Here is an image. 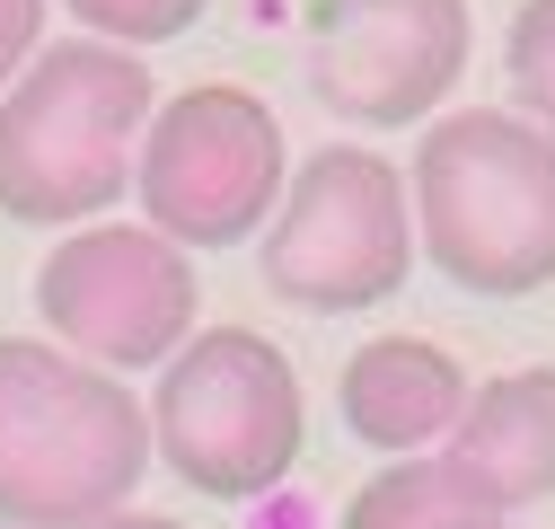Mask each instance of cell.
Here are the masks:
<instances>
[{"instance_id":"obj_1","label":"cell","mask_w":555,"mask_h":529,"mask_svg":"<svg viewBox=\"0 0 555 529\" xmlns=\"http://www.w3.org/2000/svg\"><path fill=\"white\" fill-rule=\"evenodd\" d=\"M414 238L467 300H529L555 283V132L520 106L424 115L405 168Z\"/></svg>"},{"instance_id":"obj_8","label":"cell","mask_w":555,"mask_h":529,"mask_svg":"<svg viewBox=\"0 0 555 529\" xmlns=\"http://www.w3.org/2000/svg\"><path fill=\"white\" fill-rule=\"evenodd\" d=\"M300 44L344 124H424L467 72V0H309Z\"/></svg>"},{"instance_id":"obj_4","label":"cell","mask_w":555,"mask_h":529,"mask_svg":"<svg viewBox=\"0 0 555 529\" xmlns=\"http://www.w3.org/2000/svg\"><path fill=\"white\" fill-rule=\"evenodd\" d=\"M142 415H151V459H168V477L212 503H264L300 468V441H309L300 371L256 326L185 336L159 362V397Z\"/></svg>"},{"instance_id":"obj_6","label":"cell","mask_w":555,"mask_h":529,"mask_svg":"<svg viewBox=\"0 0 555 529\" xmlns=\"http://www.w3.org/2000/svg\"><path fill=\"white\" fill-rule=\"evenodd\" d=\"M292 177L283 124L256 89L230 80H194L168 106H151L142 151H132V185L159 238L177 247H238L264 230L273 194Z\"/></svg>"},{"instance_id":"obj_7","label":"cell","mask_w":555,"mask_h":529,"mask_svg":"<svg viewBox=\"0 0 555 529\" xmlns=\"http://www.w3.org/2000/svg\"><path fill=\"white\" fill-rule=\"evenodd\" d=\"M36 309L62 336V353H80L98 371H159L203 318L194 264L177 238H159L151 221H80L62 230V247L36 264Z\"/></svg>"},{"instance_id":"obj_9","label":"cell","mask_w":555,"mask_h":529,"mask_svg":"<svg viewBox=\"0 0 555 529\" xmlns=\"http://www.w3.org/2000/svg\"><path fill=\"white\" fill-rule=\"evenodd\" d=\"M467 407V371L433 336H379L344 362V424L371 450H433Z\"/></svg>"},{"instance_id":"obj_12","label":"cell","mask_w":555,"mask_h":529,"mask_svg":"<svg viewBox=\"0 0 555 529\" xmlns=\"http://www.w3.org/2000/svg\"><path fill=\"white\" fill-rule=\"evenodd\" d=\"M512 89H520V115L555 132V0H520V18H512Z\"/></svg>"},{"instance_id":"obj_11","label":"cell","mask_w":555,"mask_h":529,"mask_svg":"<svg viewBox=\"0 0 555 529\" xmlns=\"http://www.w3.org/2000/svg\"><path fill=\"white\" fill-rule=\"evenodd\" d=\"M335 529H512V512L459 450H397V468L344 503Z\"/></svg>"},{"instance_id":"obj_5","label":"cell","mask_w":555,"mask_h":529,"mask_svg":"<svg viewBox=\"0 0 555 529\" xmlns=\"http://www.w3.org/2000/svg\"><path fill=\"white\" fill-rule=\"evenodd\" d=\"M405 264H414V204L397 159L335 142L283 177L264 212V283L292 309H318V318L379 309L405 292Z\"/></svg>"},{"instance_id":"obj_10","label":"cell","mask_w":555,"mask_h":529,"mask_svg":"<svg viewBox=\"0 0 555 529\" xmlns=\"http://www.w3.org/2000/svg\"><path fill=\"white\" fill-rule=\"evenodd\" d=\"M450 450L503 494V512L555 503V371L529 362V371H503V379L467 388V407L450 424Z\"/></svg>"},{"instance_id":"obj_15","label":"cell","mask_w":555,"mask_h":529,"mask_svg":"<svg viewBox=\"0 0 555 529\" xmlns=\"http://www.w3.org/2000/svg\"><path fill=\"white\" fill-rule=\"evenodd\" d=\"M80 529H203V520H168V512H98V520H80Z\"/></svg>"},{"instance_id":"obj_3","label":"cell","mask_w":555,"mask_h":529,"mask_svg":"<svg viewBox=\"0 0 555 529\" xmlns=\"http://www.w3.org/2000/svg\"><path fill=\"white\" fill-rule=\"evenodd\" d=\"M142 468H151V415L124 388V371L0 336V520L80 529L132 503Z\"/></svg>"},{"instance_id":"obj_14","label":"cell","mask_w":555,"mask_h":529,"mask_svg":"<svg viewBox=\"0 0 555 529\" xmlns=\"http://www.w3.org/2000/svg\"><path fill=\"white\" fill-rule=\"evenodd\" d=\"M36 36H44V0H0V89L27 72Z\"/></svg>"},{"instance_id":"obj_2","label":"cell","mask_w":555,"mask_h":529,"mask_svg":"<svg viewBox=\"0 0 555 529\" xmlns=\"http://www.w3.org/2000/svg\"><path fill=\"white\" fill-rule=\"evenodd\" d=\"M159 106V80L132 44L72 36L27 53L0 89V212L27 230H80L132 185V151Z\"/></svg>"},{"instance_id":"obj_13","label":"cell","mask_w":555,"mask_h":529,"mask_svg":"<svg viewBox=\"0 0 555 529\" xmlns=\"http://www.w3.org/2000/svg\"><path fill=\"white\" fill-rule=\"evenodd\" d=\"M72 18H89V36L106 44H177L212 0H62Z\"/></svg>"}]
</instances>
